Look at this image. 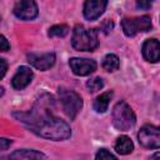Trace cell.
<instances>
[{
    "label": "cell",
    "mask_w": 160,
    "mask_h": 160,
    "mask_svg": "<svg viewBox=\"0 0 160 160\" xmlns=\"http://www.w3.org/2000/svg\"><path fill=\"white\" fill-rule=\"evenodd\" d=\"M69 65H70L72 72L79 76H86L96 70V62L91 59L72 58L69 60Z\"/></svg>",
    "instance_id": "ba28073f"
},
{
    "label": "cell",
    "mask_w": 160,
    "mask_h": 160,
    "mask_svg": "<svg viewBox=\"0 0 160 160\" xmlns=\"http://www.w3.org/2000/svg\"><path fill=\"white\" fill-rule=\"evenodd\" d=\"M95 158L98 159V160H104V159H116V156L114 155V154H111L110 151H108L106 149H100L98 152H96V155H95Z\"/></svg>",
    "instance_id": "d6986e66"
},
{
    "label": "cell",
    "mask_w": 160,
    "mask_h": 160,
    "mask_svg": "<svg viewBox=\"0 0 160 160\" xmlns=\"http://www.w3.org/2000/svg\"><path fill=\"white\" fill-rule=\"evenodd\" d=\"M136 122V116L132 109L128 105L126 101L121 100L116 102L112 109V124L118 130L126 131L130 130Z\"/></svg>",
    "instance_id": "3957f363"
},
{
    "label": "cell",
    "mask_w": 160,
    "mask_h": 160,
    "mask_svg": "<svg viewBox=\"0 0 160 160\" xmlns=\"http://www.w3.org/2000/svg\"><path fill=\"white\" fill-rule=\"evenodd\" d=\"M151 159H160V152H156V154L151 155Z\"/></svg>",
    "instance_id": "d4e9b609"
},
{
    "label": "cell",
    "mask_w": 160,
    "mask_h": 160,
    "mask_svg": "<svg viewBox=\"0 0 160 160\" xmlns=\"http://www.w3.org/2000/svg\"><path fill=\"white\" fill-rule=\"evenodd\" d=\"M138 139L144 148L160 149V126L144 125L138 132Z\"/></svg>",
    "instance_id": "8992f818"
},
{
    "label": "cell",
    "mask_w": 160,
    "mask_h": 160,
    "mask_svg": "<svg viewBox=\"0 0 160 160\" xmlns=\"http://www.w3.org/2000/svg\"><path fill=\"white\" fill-rule=\"evenodd\" d=\"M11 145V140H8V139H1L0 140V149L2 150V151H5V150H8V148Z\"/></svg>",
    "instance_id": "603a6c76"
},
{
    "label": "cell",
    "mask_w": 160,
    "mask_h": 160,
    "mask_svg": "<svg viewBox=\"0 0 160 160\" xmlns=\"http://www.w3.org/2000/svg\"><path fill=\"white\" fill-rule=\"evenodd\" d=\"M151 26V19L148 15L140 18H125L121 21V28L126 36H135L138 32L149 31Z\"/></svg>",
    "instance_id": "5b68a950"
},
{
    "label": "cell",
    "mask_w": 160,
    "mask_h": 160,
    "mask_svg": "<svg viewBox=\"0 0 160 160\" xmlns=\"http://www.w3.org/2000/svg\"><path fill=\"white\" fill-rule=\"evenodd\" d=\"M9 49H10V44L8 42L6 38L4 35H1L0 36V50L1 51H8Z\"/></svg>",
    "instance_id": "44dd1931"
},
{
    "label": "cell",
    "mask_w": 160,
    "mask_h": 160,
    "mask_svg": "<svg viewBox=\"0 0 160 160\" xmlns=\"http://www.w3.org/2000/svg\"><path fill=\"white\" fill-rule=\"evenodd\" d=\"M59 100L62 105V109L65 111V114L74 120L76 118V115L79 114V111L82 108V99L81 96L75 92L74 90H69L65 88H60L59 91Z\"/></svg>",
    "instance_id": "277c9868"
},
{
    "label": "cell",
    "mask_w": 160,
    "mask_h": 160,
    "mask_svg": "<svg viewBox=\"0 0 160 160\" xmlns=\"http://www.w3.org/2000/svg\"><path fill=\"white\" fill-rule=\"evenodd\" d=\"M32 79V71L28 66H20L16 71V74L12 76L11 80V86L15 90H21L26 88Z\"/></svg>",
    "instance_id": "8fae6325"
},
{
    "label": "cell",
    "mask_w": 160,
    "mask_h": 160,
    "mask_svg": "<svg viewBox=\"0 0 160 160\" xmlns=\"http://www.w3.org/2000/svg\"><path fill=\"white\" fill-rule=\"evenodd\" d=\"M108 0H86L84 4V16L88 20H96L104 12Z\"/></svg>",
    "instance_id": "9c48e42d"
},
{
    "label": "cell",
    "mask_w": 160,
    "mask_h": 160,
    "mask_svg": "<svg viewBox=\"0 0 160 160\" xmlns=\"http://www.w3.org/2000/svg\"><path fill=\"white\" fill-rule=\"evenodd\" d=\"M104 86V81L101 78H95V79H91L86 82V88L90 92H95L98 90H101Z\"/></svg>",
    "instance_id": "ac0fdd59"
},
{
    "label": "cell",
    "mask_w": 160,
    "mask_h": 160,
    "mask_svg": "<svg viewBox=\"0 0 160 160\" xmlns=\"http://www.w3.org/2000/svg\"><path fill=\"white\" fill-rule=\"evenodd\" d=\"M142 56L150 62H158L160 60V41L156 39H148L141 48Z\"/></svg>",
    "instance_id": "7c38bea8"
},
{
    "label": "cell",
    "mask_w": 160,
    "mask_h": 160,
    "mask_svg": "<svg viewBox=\"0 0 160 160\" xmlns=\"http://www.w3.org/2000/svg\"><path fill=\"white\" fill-rule=\"evenodd\" d=\"M119 65H120V61L115 54H108L102 60V68L106 71H115L119 69Z\"/></svg>",
    "instance_id": "2e32d148"
},
{
    "label": "cell",
    "mask_w": 160,
    "mask_h": 160,
    "mask_svg": "<svg viewBox=\"0 0 160 160\" xmlns=\"http://www.w3.org/2000/svg\"><path fill=\"white\" fill-rule=\"evenodd\" d=\"M38 5L35 0H19L14 6V14L21 20H32L38 16Z\"/></svg>",
    "instance_id": "52a82bcc"
},
{
    "label": "cell",
    "mask_w": 160,
    "mask_h": 160,
    "mask_svg": "<svg viewBox=\"0 0 160 160\" xmlns=\"http://www.w3.org/2000/svg\"><path fill=\"white\" fill-rule=\"evenodd\" d=\"M9 159H18V160H29V159H46V155L36 151V150H29V149H20L10 154Z\"/></svg>",
    "instance_id": "4fadbf2b"
},
{
    "label": "cell",
    "mask_w": 160,
    "mask_h": 160,
    "mask_svg": "<svg viewBox=\"0 0 160 160\" xmlns=\"http://www.w3.org/2000/svg\"><path fill=\"white\" fill-rule=\"evenodd\" d=\"M112 26H114V24H112V21H110V20H106V21L102 24V29H104L105 32H109V31L112 29Z\"/></svg>",
    "instance_id": "cb8c5ba5"
},
{
    "label": "cell",
    "mask_w": 160,
    "mask_h": 160,
    "mask_svg": "<svg viewBox=\"0 0 160 160\" xmlns=\"http://www.w3.org/2000/svg\"><path fill=\"white\" fill-rule=\"evenodd\" d=\"M115 150L120 155H128L134 150V144L129 136L122 135V136L118 138V140L115 142Z\"/></svg>",
    "instance_id": "5bb4252c"
},
{
    "label": "cell",
    "mask_w": 160,
    "mask_h": 160,
    "mask_svg": "<svg viewBox=\"0 0 160 160\" xmlns=\"http://www.w3.org/2000/svg\"><path fill=\"white\" fill-rule=\"evenodd\" d=\"M52 105V98L44 94L36 100L30 111L14 112L12 116L24 124L30 131L41 138L50 140H65L70 138L71 129L64 120L52 115L50 110Z\"/></svg>",
    "instance_id": "6da1fadb"
},
{
    "label": "cell",
    "mask_w": 160,
    "mask_h": 160,
    "mask_svg": "<svg viewBox=\"0 0 160 160\" xmlns=\"http://www.w3.org/2000/svg\"><path fill=\"white\" fill-rule=\"evenodd\" d=\"M71 45L78 51H92L99 45L96 30H89L82 25H76L72 30Z\"/></svg>",
    "instance_id": "7a4b0ae2"
},
{
    "label": "cell",
    "mask_w": 160,
    "mask_h": 160,
    "mask_svg": "<svg viewBox=\"0 0 160 160\" xmlns=\"http://www.w3.org/2000/svg\"><path fill=\"white\" fill-rule=\"evenodd\" d=\"M135 2H136V6H138L139 9H141V10H148V9L152 5L154 0H135Z\"/></svg>",
    "instance_id": "ffe728a7"
},
{
    "label": "cell",
    "mask_w": 160,
    "mask_h": 160,
    "mask_svg": "<svg viewBox=\"0 0 160 160\" xmlns=\"http://www.w3.org/2000/svg\"><path fill=\"white\" fill-rule=\"evenodd\" d=\"M28 61L39 70H48L55 64V54L45 52V54H29Z\"/></svg>",
    "instance_id": "30bf717a"
},
{
    "label": "cell",
    "mask_w": 160,
    "mask_h": 160,
    "mask_svg": "<svg viewBox=\"0 0 160 160\" xmlns=\"http://www.w3.org/2000/svg\"><path fill=\"white\" fill-rule=\"evenodd\" d=\"M112 98V91H106L100 94L94 100V109L96 112H105L108 110V106L110 104V100Z\"/></svg>",
    "instance_id": "9a60e30c"
},
{
    "label": "cell",
    "mask_w": 160,
    "mask_h": 160,
    "mask_svg": "<svg viewBox=\"0 0 160 160\" xmlns=\"http://www.w3.org/2000/svg\"><path fill=\"white\" fill-rule=\"evenodd\" d=\"M68 32H69V28L66 25H62V24L61 25H54L49 29V36H51V38H54V36L64 38L65 35H68Z\"/></svg>",
    "instance_id": "e0dca14e"
},
{
    "label": "cell",
    "mask_w": 160,
    "mask_h": 160,
    "mask_svg": "<svg viewBox=\"0 0 160 160\" xmlns=\"http://www.w3.org/2000/svg\"><path fill=\"white\" fill-rule=\"evenodd\" d=\"M0 70H1V72H0V78L2 79L4 76H5V74H6V70H8V64H6V61H5V59H0Z\"/></svg>",
    "instance_id": "7402d4cb"
}]
</instances>
